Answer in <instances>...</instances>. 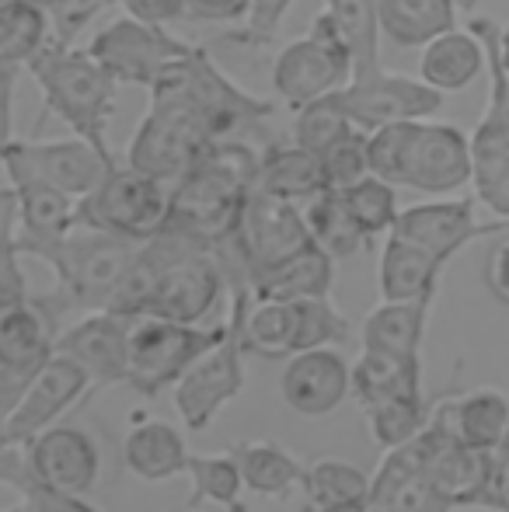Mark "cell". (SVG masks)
Wrapping results in <instances>:
<instances>
[{
  "label": "cell",
  "mask_w": 509,
  "mask_h": 512,
  "mask_svg": "<svg viewBox=\"0 0 509 512\" xmlns=\"http://www.w3.org/2000/svg\"><path fill=\"white\" fill-rule=\"evenodd\" d=\"M231 293V276L217 251L161 227L140 241L123 286L109 310L119 314H157L182 324H203Z\"/></svg>",
  "instance_id": "6da1fadb"
},
{
  "label": "cell",
  "mask_w": 509,
  "mask_h": 512,
  "mask_svg": "<svg viewBox=\"0 0 509 512\" xmlns=\"http://www.w3.org/2000/svg\"><path fill=\"white\" fill-rule=\"evenodd\" d=\"M262 154L245 140H220L206 157L171 185L164 227L224 258L227 272L238 262V227L245 206L258 189Z\"/></svg>",
  "instance_id": "7a4b0ae2"
},
{
  "label": "cell",
  "mask_w": 509,
  "mask_h": 512,
  "mask_svg": "<svg viewBox=\"0 0 509 512\" xmlns=\"http://www.w3.org/2000/svg\"><path fill=\"white\" fill-rule=\"evenodd\" d=\"M140 241L109 230L84 227L77 223L42 262L53 269L56 283L42 293V307L67 328L70 317L91 314V310H109L123 286L129 265L136 258Z\"/></svg>",
  "instance_id": "3957f363"
},
{
  "label": "cell",
  "mask_w": 509,
  "mask_h": 512,
  "mask_svg": "<svg viewBox=\"0 0 509 512\" xmlns=\"http://www.w3.org/2000/svg\"><path fill=\"white\" fill-rule=\"evenodd\" d=\"M147 91L150 108L136 126L126 164L157 178V182L175 185L178 178H185L203 161L206 150L217 140H213L206 119L199 115V108L192 105V98L185 95L171 70Z\"/></svg>",
  "instance_id": "277c9868"
},
{
  "label": "cell",
  "mask_w": 509,
  "mask_h": 512,
  "mask_svg": "<svg viewBox=\"0 0 509 512\" xmlns=\"http://www.w3.org/2000/svg\"><path fill=\"white\" fill-rule=\"evenodd\" d=\"M28 74L35 77L42 98H46V112L60 115L74 136H84L95 143L102 154L112 157L105 133H109V119L116 112L119 81L88 53L77 46H53L49 42L32 63Z\"/></svg>",
  "instance_id": "5b68a950"
},
{
  "label": "cell",
  "mask_w": 509,
  "mask_h": 512,
  "mask_svg": "<svg viewBox=\"0 0 509 512\" xmlns=\"http://www.w3.org/2000/svg\"><path fill=\"white\" fill-rule=\"evenodd\" d=\"M471 32L485 42V74H489V105L471 133V185L475 199L496 220L509 223V74L499 60L492 18H475Z\"/></svg>",
  "instance_id": "8992f818"
},
{
  "label": "cell",
  "mask_w": 509,
  "mask_h": 512,
  "mask_svg": "<svg viewBox=\"0 0 509 512\" xmlns=\"http://www.w3.org/2000/svg\"><path fill=\"white\" fill-rule=\"evenodd\" d=\"M227 335L224 324H182L171 317L136 314L126 349V387L143 398H157L164 387H175L199 356Z\"/></svg>",
  "instance_id": "52a82bcc"
},
{
  "label": "cell",
  "mask_w": 509,
  "mask_h": 512,
  "mask_svg": "<svg viewBox=\"0 0 509 512\" xmlns=\"http://www.w3.org/2000/svg\"><path fill=\"white\" fill-rule=\"evenodd\" d=\"M231 314H227V335L213 345L206 356L185 370V377L175 384V408L182 422L192 432H203L213 425L220 408L234 401L245 391V338H241V324H245V310L252 304V286L238 283L231 286Z\"/></svg>",
  "instance_id": "ba28073f"
},
{
  "label": "cell",
  "mask_w": 509,
  "mask_h": 512,
  "mask_svg": "<svg viewBox=\"0 0 509 512\" xmlns=\"http://www.w3.org/2000/svg\"><path fill=\"white\" fill-rule=\"evenodd\" d=\"M63 324L32 293H0V422L21 405L49 359Z\"/></svg>",
  "instance_id": "9c48e42d"
},
{
  "label": "cell",
  "mask_w": 509,
  "mask_h": 512,
  "mask_svg": "<svg viewBox=\"0 0 509 512\" xmlns=\"http://www.w3.org/2000/svg\"><path fill=\"white\" fill-rule=\"evenodd\" d=\"M171 185L143 175V171L116 164L77 206V223L84 227L123 234L133 241H147L168 220Z\"/></svg>",
  "instance_id": "30bf717a"
},
{
  "label": "cell",
  "mask_w": 509,
  "mask_h": 512,
  "mask_svg": "<svg viewBox=\"0 0 509 512\" xmlns=\"http://www.w3.org/2000/svg\"><path fill=\"white\" fill-rule=\"evenodd\" d=\"M196 46L175 39L164 25H147V21L116 18L91 39L88 53L116 77L119 84L133 88H154L175 63H182Z\"/></svg>",
  "instance_id": "8fae6325"
},
{
  "label": "cell",
  "mask_w": 509,
  "mask_h": 512,
  "mask_svg": "<svg viewBox=\"0 0 509 512\" xmlns=\"http://www.w3.org/2000/svg\"><path fill=\"white\" fill-rule=\"evenodd\" d=\"M311 244H314V237H311V227H307L304 209L293 203V199L255 189L238 227L241 283L252 286L255 276H262L272 265L286 262V258H293L297 251L311 248Z\"/></svg>",
  "instance_id": "7c38bea8"
},
{
  "label": "cell",
  "mask_w": 509,
  "mask_h": 512,
  "mask_svg": "<svg viewBox=\"0 0 509 512\" xmlns=\"http://www.w3.org/2000/svg\"><path fill=\"white\" fill-rule=\"evenodd\" d=\"M175 81L182 84V91L192 98V105L199 108V115L210 126L213 140H241L248 129H255L262 119L272 115V105L262 98L248 95L245 88L231 81L224 70L213 63V56L206 53V46H196L185 56L178 67H171Z\"/></svg>",
  "instance_id": "4fadbf2b"
},
{
  "label": "cell",
  "mask_w": 509,
  "mask_h": 512,
  "mask_svg": "<svg viewBox=\"0 0 509 512\" xmlns=\"http://www.w3.org/2000/svg\"><path fill=\"white\" fill-rule=\"evenodd\" d=\"M394 185L422 196H457L471 185V136L447 122L415 119Z\"/></svg>",
  "instance_id": "5bb4252c"
},
{
  "label": "cell",
  "mask_w": 509,
  "mask_h": 512,
  "mask_svg": "<svg viewBox=\"0 0 509 512\" xmlns=\"http://www.w3.org/2000/svg\"><path fill=\"white\" fill-rule=\"evenodd\" d=\"M133 317L136 314H119V310H91L60 331L56 356H67L88 377V391L77 411L88 408L109 387L126 384V349Z\"/></svg>",
  "instance_id": "9a60e30c"
},
{
  "label": "cell",
  "mask_w": 509,
  "mask_h": 512,
  "mask_svg": "<svg viewBox=\"0 0 509 512\" xmlns=\"http://www.w3.org/2000/svg\"><path fill=\"white\" fill-rule=\"evenodd\" d=\"M342 98H346L349 115L363 133H374L391 122L429 119L443 105V95L429 88L422 77L387 74V70H370V74L353 77L342 88Z\"/></svg>",
  "instance_id": "2e32d148"
},
{
  "label": "cell",
  "mask_w": 509,
  "mask_h": 512,
  "mask_svg": "<svg viewBox=\"0 0 509 512\" xmlns=\"http://www.w3.org/2000/svg\"><path fill=\"white\" fill-rule=\"evenodd\" d=\"M116 164H119L116 157L102 154L84 136H74V140H49V143L14 140L11 150H7L4 168L32 171L42 182L70 192L74 199H84Z\"/></svg>",
  "instance_id": "e0dca14e"
},
{
  "label": "cell",
  "mask_w": 509,
  "mask_h": 512,
  "mask_svg": "<svg viewBox=\"0 0 509 512\" xmlns=\"http://www.w3.org/2000/svg\"><path fill=\"white\" fill-rule=\"evenodd\" d=\"M475 203L478 199H436V203L405 206L398 213V220H394L391 234H401L405 241L419 244V248H426L429 255H436L447 265L468 244H475L478 237L509 230V223L503 220H492V223L478 220Z\"/></svg>",
  "instance_id": "ac0fdd59"
},
{
  "label": "cell",
  "mask_w": 509,
  "mask_h": 512,
  "mask_svg": "<svg viewBox=\"0 0 509 512\" xmlns=\"http://www.w3.org/2000/svg\"><path fill=\"white\" fill-rule=\"evenodd\" d=\"M367 512H457L454 502L426 478L422 432L384 450L367 492Z\"/></svg>",
  "instance_id": "d6986e66"
},
{
  "label": "cell",
  "mask_w": 509,
  "mask_h": 512,
  "mask_svg": "<svg viewBox=\"0 0 509 512\" xmlns=\"http://www.w3.org/2000/svg\"><path fill=\"white\" fill-rule=\"evenodd\" d=\"M88 391V377L67 356H53L46 370L35 377L21 405L0 422V446H28L42 429L56 425L67 408H77Z\"/></svg>",
  "instance_id": "ffe728a7"
},
{
  "label": "cell",
  "mask_w": 509,
  "mask_h": 512,
  "mask_svg": "<svg viewBox=\"0 0 509 512\" xmlns=\"http://www.w3.org/2000/svg\"><path fill=\"white\" fill-rule=\"evenodd\" d=\"M279 391L290 411L304 418H325L346 398H353V363H346L335 345L293 352Z\"/></svg>",
  "instance_id": "44dd1931"
},
{
  "label": "cell",
  "mask_w": 509,
  "mask_h": 512,
  "mask_svg": "<svg viewBox=\"0 0 509 512\" xmlns=\"http://www.w3.org/2000/svg\"><path fill=\"white\" fill-rule=\"evenodd\" d=\"M11 189L18 196V251L32 258H46L70 230L77 227V206L70 192L35 178L32 171L4 168Z\"/></svg>",
  "instance_id": "7402d4cb"
},
{
  "label": "cell",
  "mask_w": 509,
  "mask_h": 512,
  "mask_svg": "<svg viewBox=\"0 0 509 512\" xmlns=\"http://www.w3.org/2000/svg\"><path fill=\"white\" fill-rule=\"evenodd\" d=\"M349 81H353V60L328 49L314 35L293 39L272 60V88L290 108H300L328 95V91L346 88Z\"/></svg>",
  "instance_id": "603a6c76"
},
{
  "label": "cell",
  "mask_w": 509,
  "mask_h": 512,
  "mask_svg": "<svg viewBox=\"0 0 509 512\" xmlns=\"http://www.w3.org/2000/svg\"><path fill=\"white\" fill-rule=\"evenodd\" d=\"M35 478L60 495H88L98 481V446L77 425H49L28 443Z\"/></svg>",
  "instance_id": "cb8c5ba5"
},
{
  "label": "cell",
  "mask_w": 509,
  "mask_h": 512,
  "mask_svg": "<svg viewBox=\"0 0 509 512\" xmlns=\"http://www.w3.org/2000/svg\"><path fill=\"white\" fill-rule=\"evenodd\" d=\"M485 74V42L471 28H450L422 46L419 77L440 95L468 91Z\"/></svg>",
  "instance_id": "d4e9b609"
},
{
  "label": "cell",
  "mask_w": 509,
  "mask_h": 512,
  "mask_svg": "<svg viewBox=\"0 0 509 512\" xmlns=\"http://www.w3.org/2000/svg\"><path fill=\"white\" fill-rule=\"evenodd\" d=\"M443 262L426 248L405 241L401 234H387L381 248L377 286L381 300H433L440 290Z\"/></svg>",
  "instance_id": "484cf974"
},
{
  "label": "cell",
  "mask_w": 509,
  "mask_h": 512,
  "mask_svg": "<svg viewBox=\"0 0 509 512\" xmlns=\"http://www.w3.org/2000/svg\"><path fill=\"white\" fill-rule=\"evenodd\" d=\"M189 446L185 436L164 418H143L123 439V467L140 481H168L185 474Z\"/></svg>",
  "instance_id": "4316f807"
},
{
  "label": "cell",
  "mask_w": 509,
  "mask_h": 512,
  "mask_svg": "<svg viewBox=\"0 0 509 512\" xmlns=\"http://www.w3.org/2000/svg\"><path fill=\"white\" fill-rule=\"evenodd\" d=\"M440 408L447 415L454 436L471 450L499 453L506 429H509V398L496 387H475L464 394L440 398Z\"/></svg>",
  "instance_id": "83f0119b"
},
{
  "label": "cell",
  "mask_w": 509,
  "mask_h": 512,
  "mask_svg": "<svg viewBox=\"0 0 509 512\" xmlns=\"http://www.w3.org/2000/svg\"><path fill=\"white\" fill-rule=\"evenodd\" d=\"M433 300H381L360 324V345L387 356H422Z\"/></svg>",
  "instance_id": "f1b7e54d"
},
{
  "label": "cell",
  "mask_w": 509,
  "mask_h": 512,
  "mask_svg": "<svg viewBox=\"0 0 509 512\" xmlns=\"http://www.w3.org/2000/svg\"><path fill=\"white\" fill-rule=\"evenodd\" d=\"M335 283V258L325 248L297 251L286 262L272 265L269 272L252 279V300H311V297H332Z\"/></svg>",
  "instance_id": "f546056e"
},
{
  "label": "cell",
  "mask_w": 509,
  "mask_h": 512,
  "mask_svg": "<svg viewBox=\"0 0 509 512\" xmlns=\"http://www.w3.org/2000/svg\"><path fill=\"white\" fill-rule=\"evenodd\" d=\"M258 189L293 199V203H311L328 189L325 164L314 150L300 143H269L258 164Z\"/></svg>",
  "instance_id": "4dcf8cb0"
},
{
  "label": "cell",
  "mask_w": 509,
  "mask_h": 512,
  "mask_svg": "<svg viewBox=\"0 0 509 512\" xmlns=\"http://www.w3.org/2000/svg\"><path fill=\"white\" fill-rule=\"evenodd\" d=\"M381 35L398 49H422L457 28V0H377Z\"/></svg>",
  "instance_id": "1f68e13d"
},
{
  "label": "cell",
  "mask_w": 509,
  "mask_h": 512,
  "mask_svg": "<svg viewBox=\"0 0 509 512\" xmlns=\"http://www.w3.org/2000/svg\"><path fill=\"white\" fill-rule=\"evenodd\" d=\"M422 394V356H387L363 349L353 363V398L360 408Z\"/></svg>",
  "instance_id": "d6a6232c"
},
{
  "label": "cell",
  "mask_w": 509,
  "mask_h": 512,
  "mask_svg": "<svg viewBox=\"0 0 509 512\" xmlns=\"http://www.w3.org/2000/svg\"><path fill=\"white\" fill-rule=\"evenodd\" d=\"M231 457L238 460L245 488L262 499H286L304 478V464L272 439H241L231 446Z\"/></svg>",
  "instance_id": "836d02e7"
},
{
  "label": "cell",
  "mask_w": 509,
  "mask_h": 512,
  "mask_svg": "<svg viewBox=\"0 0 509 512\" xmlns=\"http://www.w3.org/2000/svg\"><path fill=\"white\" fill-rule=\"evenodd\" d=\"M304 216H307V227H311L314 244L325 248L335 262H339V258L360 255V251L370 244V237L363 234L356 216L349 213V206L339 189H325L321 196H314L311 203L304 206Z\"/></svg>",
  "instance_id": "e575fe53"
},
{
  "label": "cell",
  "mask_w": 509,
  "mask_h": 512,
  "mask_svg": "<svg viewBox=\"0 0 509 512\" xmlns=\"http://www.w3.org/2000/svg\"><path fill=\"white\" fill-rule=\"evenodd\" d=\"M49 46V18L35 0L0 4V67H28Z\"/></svg>",
  "instance_id": "d590c367"
},
{
  "label": "cell",
  "mask_w": 509,
  "mask_h": 512,
  "mask_svg": "<svg viewBox=\"0 0 509 512\" xmlns=\"http://www.w3.org/2000/svg\"><path fill=\"white\" fill-rule=\"evenodd\" d=\"M185 474L192 481V495L185 502V509H196L203 502H213V506H224L231 512H245L241 506V492H245V478H241L238 460L227 453H189V464H185Z\"/></svg>",
  "instance_id": "8d00e7d4"
},
{
  "label": "cell",
  "mask_w": 509,
  "mask_h": 512,
  "mask_svg": "<svg viewBox=\"0 0 509 512\" xmlns=\"http://www.w3.org/2000/svg\"><path fill=\"white\" fill-rule=\"evenodd\" d=\"M290 304V356L304 349H321V345H346L353 328L346 314L332 304V297L311 300H286Z\"/></svg>",
  "instance_id": "74e56055"
},
{
  "label": "cell",
  "mask_w": 509,
  "mask_h": 512,
  "mask_svg": "<svg viewBox=\"0 0 509 512\" xmlns=\"http://www.w3.org/2000/svg\"><path fill=\"white\" fill-rule=\"evenodd\" d=\"M307 502L311 506H332V502H367L370 492V474L363 467L349 464L339 457H318L304 464V478H300Z\"/></svg>",
  "instance_id": "f35d334b"
},
{
  "label": "cell",
  "mask_w": 509,
  "mask_h": 512,
  "mask_svg": "<svg viewBox=\"0 0 509 512\" xmlns=\"http://www.w3.org/2000/svg\"><path fill=\"white\" fill-rule=\"evenodd\" d=\"M353 46V77L381 70V14L377 0H325Z\"/></svg>",
  "instance_id": "ab89813d"
},
{
  "label": "cell",
  "mask_w": 509,
  "mask_h": 512,
  "mask_svg": "<svg viewBox=\"0 0 509 512\" xmlns=\"http://www.w3.org/2000/svg\"><path fill=\"white\" fill-rule=\"evenodd\" d=\"M356 129L353 115L346 108V98L339 91H328V95L314 98V102L297 108V119H293V143L314 150V154H325L335 140Z\"/></svg>",
  "instance_id": "60d3db41"
},
{
  "label": "cell",
  "mask_w": 509,
  "mask_h": 512,
  "mask_svg": "<svg viewBox=\"0 0 509 512\" xmlns=\"http://www.w3.org/2000/svg\"><path fill=\"white\" fill-rule=\"evenodd\" d=\"M429 411H433V405L426 401V394H412V398H391L381 401V405L363 408V418H367L370 439L381 450H391V446L408 443V439L426 429Z\"/></svg>",
  "instance_id": "b9f144b4"
},
{
  "label": "cell",
  "mask_w": 509,
  "mask_h": 512,
  "mask_svg": "<svg viewBox=\"0 0 509 512\" xmlns=\"http://www.w3.org/2000/svg\"><path fill=\"white\" fill-rule=\"evenodd\" d=\"M245 352L258 359H290V304L286 300H252L241 324Z\"/></svg>",
  "instance_id": "7bdbcfd3"
},
{
  "label": "cell",
  "mask_w": 509,
  "mask_h": 512,
  "mask_svg": "<svg viewBox=\"0 0 509 512\" xmlns=\"http://www.w3.org/2000/svg\"><path fill=\"white\" fill-rule=\"evenodd\" d=\"M346 199L349 213L356 216V223L363 227V234L374 241L381 234H391L394 220H398V185L384 182L377 175H363L360 182H353L349 189H339Z\"/></svg>",
  "instance_id": "ee69618b"
},
{
  "label": "cell",
  "mask_w": 509,
  "mask_h": 512,
  "mask_svg": "<svg viewBox=\"0 0 509 512\" xmlns=\"http://www.w3.org/2000/svg\"><path fill=\"white\" fill-rule=\"evenodd\" d=\"M325 164L328 189H349L353 182H360L363 175H370V157H367V133L360 126L349 129L342 140H335L325 154H318Z\"/></svg>",
  "instance_id": "f6af8a7d"
},
{
  "label": "cell",
  "mask_w": 509,
  "mask_h": 512,
  "mask_svg": "<svg viewBox=\"0 0 509 512\" xmlns=\"http://www.w3.org/2000/svg\"><path fill=\"white\" fill-rule=\"evenodd\" d=\"M18 196L14 189H0V293H28L25 272L18 265Z\"/></svg>",
  "instance_id": "bcb514c9"
},
{
  "label": "cell",
  "mask_w": 509,
  "mask_h": 512,
  "mask_svg": "<svg viewBox=\"0 0 509 512\" xmlns=\"http://www.w3.org/2000/svg\"><path fill=\"white\" fill-rule=\"evenodd\" d=\"M49 18V42L74 46V39L109 7V0H35Z\"/></svg>",
  "instance_id": "7dc6e473"
},
{
  "label": "cell",
  "mask_w": 509,
  "mask_h": 512,
  "mask_svg": "<svg viewBox=\"0 0 509 512\" xmlns=\"http://www.w3.org/2000/svg\"><path fill=\"white\" fill-rule=\"evenodd\" d=\"M293 0H252L248 4V25H245V42H269L276 35L279 21L286 18Z\"/></svg>",
  "instance_id": "c3c4849f"
},
{
  "label": "cell",
  "mask_w": 509,
  "mask_h": 512,
  "mask_svg": "<svg viewBox=\"0 0 509 512\" xmlns=\"http://www.w3.org/2000/svg\"><path fill=\"white\" fill-rule=\"evenodd\" d=\"M126 14L147 21V25H171L189 18V0H123Z\"/></svg>",
  "instance_id": "681fc988"
},
{
  "label": "cell",
  "mask_w": 509,
  "mask_h": 512,
  "mask_svg": "<svg viewBox=\"0 0 509 512\" xmlns=\"http://www.w3.org/2000/svg\"><path fill=\"white\" fill-rule=\"evenodd\" d=\"M14 84H18V67H0V171L7 164L11 150V108H14Z\"/></svg>",
  "instance_id": "f907efd6"
},
{
  "label": "cell",
  "mask_w": 509,
  "mask_h": 512,
  "mask_svg": "<svg viewBox=\"0 0 509 512\" xmlns=\"http://www.w3.org/2000/svg\"><path fill=\"white\" fill-rule=\"evenodd\" d=\"M485 286L499 304L509 307V237L492 248L489 262H485Z\"/></svg>",
  "instance_id": "816d5d0a"
},
{
  "label": "cell",
  "mask_w": 509,
  "mask_h": 512,
  "mask_svg": "<svg viewBox=\"0 0 509 512\" xmlns=\"http://www.w3.org/2000/svg\"><path fill=\"white\" fill-rule=\"evenodd\" d=\"M252 0H189V18L196 21H241Z\"/></svg>",
  "instance_id": "f5cc1de1"
},
{
  "label": "cell",
  "mask_w": 509,
  "mask_h": 512,
  "mask_svg": "<svg viewBox=\"0 0 509 512\" xmlns=\"http://www.w3.org/2000/svg\"><path fill=\"white\" fill-rule=\"evenodd\" d=\"M304 512H367V502H332V506H311L307 502Z\"/></svg>",
  "instance_id": "db71d44e"
},
{
  "label": "cell",
  "mask_w": 509,
  "mask_h": 512,
  "mask_svg": "<svg viewBox=\"0 0 509 512\" xmlns=\"http://www.w3.org/2000/svg\"><path fill=\"white\" fill-rule=\"evenodd\" d=\"M496 46H499V60H503V67H506V74H509V21H506V25H499Z\"/></svg>",
  "instance_id": "11a10c76"
},
{
  "label": "cell",
  "mask_w": 509,
  "mask_h": 512,
  "mask_svg": "<svg viewBox=\"0 0 509 512\" xmlns=\"http://www.w3.org/2000/svg\"><path fill=\"white\" fill-rule=\"evenodd\" d=\"M499 499L503 509H509V460H499Z\"/></svg>",
  "instance_id": "9f6ffc18"
},
{
  "label": "cell",
  "mask_w": 509,
  "mask_h": 512,
  "mask_svg": "<svg viewBox=\"0 0 509 512\" xmlns=\"http://www.w3.org/2000/svg\"><path fill=\"white\" fill-rule=\"evenodd\" d=\"M4 512H39V509H35V506H32V502H28V499H21L18 506H11V509H4Z\"/></svg>",
  "instance_id": "6f0895ef"
},
{
  "label": "cell",
  "mask_w": 509,
  "mask_h": 512,
  "mask_svg": "<svg viewBox=\"0 0 509 512\" xmlns=\"http://www.w3.org/2000/svg\"><path fill=\"white\" fill-rule=\"evenodd\" d=\"M499 460H509V429H506L503 443H499Z\"/></svg>",
  "instance_id": "680465c9"
},
{
  "label": "cell",
  "mask_w": 509,
  "mask_h": 512,
  "mask_svg": "<svg viewBox=\"0 0 509 512\" xmlns=\"http://www.w3.org/2000/svg\"><path fill=\"white\" fill-rule=\"evenodd\" d=\"M109 4H123V0H109Z\"/></svg>",
  "instance_id": "91938a15"
},
{
  "label": "cell",
  "mask_w": 509,
  "mask_h": 512,
  "mask_svg": "<svg viewBox=\"0 0 509 512\" xmlns=\"http://www.w3.org/2000/svg\"><path fill=\"white\" fill-rule=\"evenodd\" d=\"M0 4H11V0H0Z\"/></svg>",
  "instance_id": "94428289"
},
{
  "label": "cell",
  "mask_w": 509,
  "mask_h": 512,
  "mask_svg": "<svg viewBox=\"0 0 509 512\" xmlns=\"http://www.w3.org/2000/svg\"><path fill=\"white\" fill-rule=\"evenodd\" d=\"M496 512H509V509H496Z\"/></svg>",
  "instance_id": "6125c7cd"
}]
</instances>
